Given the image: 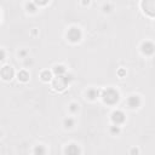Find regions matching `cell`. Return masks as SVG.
<instances>
[{
    "label": "cell",
    "mask_w": 155,
    "mask_h": 155,
    "mask_svg": "<svg viewBox=\"0 0 155 155\" xmlns=\"http://www.w3.org/2000/svg\"><path fill=\"white\" fill-rule=\"evenodd\" d=\"M53 73L56 75H64L65 74V67L64 65H56L53 68Z\"/></svg>",
    "instance_id": "cell-11"
},
{
    "label": "cell",
    "mask_w": 155,
    "mask_h": 155,
    "mask_svg": "<svg viewBox=\"0 0 155 155\" xmlns=\"http://www.w3.org/2000/svg\"><path fill=\"white\" fill-rule=\"evenodd\" d=\"M65 153L69 154V155H76V154L80 153V149L78 148V145H75V144H70V145L65 149Z\"/></svg>",
    "instance_id": "cell-9"
},
{
    "label": "cell",
    "mask_w": 155,
    "mask_h": 155,
    "mask_svg": "<svg viewBox=\"0 0 155 155\" xmlns=\"http://www.w3.org/2000/svg\"><path fill=\"white\" fill-rule=\"evenodd\" d=\"M34 2L36 5H46L48 2V0H34Z\"/></svg>",
    "instance_id": "cell-18"
},
{
    "label": "cell",
    "mask_w": 155,
    "mask_h": 155,
    "mask_svg": "<svg viewBox=\"0 0 155 155\" xmlns=\"http://www.w3.org/2000/svg\"><path fill=\"white\" fill-rule=\"evenodd\" d=\"M143 8L144 11L150 15V16H154L155 13V0H143Z\"/></svg>",
    "instance_id": "cell-4"
},
{
    "label": "cell",
    "mask_w": 155,
    "mask_h": 155,
    "mask_svg": "<svg viewBox=\"0 0 155 155\" xmlns=\"http://www.w3.org/2000/svg\"><path fill=\"white\" fill-rule=\"evenodd\" d=\"M84 4H85V5H86V4H88V0H85V1H84Z\"/></svg>",
    "instance_id": "cell-23"
},
{
    "label": "cell",
    "mask_w": 155,
    "mask_h": 155,
    "mask_svg": "<svg viewBox=\"0 0 155 155\" xmlns=\"http://www.w3.org/2000/svg\"><path fill=\"white\" fill-rule=\"evenodd\" d=\"M110 132L115 134V133H119V132H120V130H119V127H116V126H113V127L110 128Z\"/></svg>",
    "instance_id": "cell-19"
},
{
    "label": "cell",
    "mask_w": 155,
    "mask_h": 155,
    "mask_svg": "<svg viewBox=\"0 0 155 155\" xmlns=\"http://www.w3.org/2000/svg\"><path fill=\"white\" fill-rule=\"evenodd\" d=\"M127 104H128L130 108H137L140 104V98L138 96H131L127 99Z\"/></svg>",
    "instance_id": "cell-7"
},
{
    "label": "cell",
    "mask_w": 155,
    "mask_h": 155,
    "mask_svg": "<svg viewBox=\"0 0 155 155\" xmlns=\"http://www.w3.org/2000/svg\"><path fill=\"white\" fill-rule=\"evenodd\" d=\"M102 98L108 104H115L119 101V93L114 88H107L102 92Z\"/></svg>",
    "instance_id": "cell-1"
},
{
    "label": "cell",
    "mask_w": 155,
    "mask_h": 155,
    "mask_svg": "<svg viewBox=\"0 0 155 155\" xmlns=\"http://www.w3.org/2000/svg\"><path fill=\"white\" fill-rule=\"evenodd\" d=\"M25 53H27V52H25V51H21V53H19V54H21V56H24V54H25Z\"/></svg>",
    "instance_id": "cell-21"
},
{
    "label": "cell",
    "mask_w": 155,
    "mask_h": 155,
    "mask_svg": "<svg viewBox=\"0 0 155 155\" xmlns=\"http://www.w3.org/2000/svg\"><path fill=\"white\" fill-rule=\"evenodd\" d=\"M40 76H41V79H42L44 81H48V80L51 79V73H50L48 70H45V71H42V73H41V75H40Z\"/></svg>",
    "instance_id": "cell-13"
},
{
    "label": "cell",
    "mask_w": 155,
    "mask_h": 155,
    "mask_svg": "<svg viewBox=\"0 0 155 155\" xmlns=\"http://www.w3.org/2000/svg\"><path fill=\"white\" fill-rule=\"evenodd\" d=\"M27 8H28V11H30V12H35V11H36V6H35V4H33V2L27 4Z\"/></svg>",
    "instance_id": "cell-17"
},
{
    "label": "cell",
    "mask_w": 155,
    "mask_h": 155,
    "mask_svg": "<svg viewBox=\"0 0 155 155\" xmlns=\"http://www.w3.org/2000/svg\"><path fill=\"white\" fill-rule=\"evenodd\" d=\"M142 51H143L145 54H151V53L154 52V45H153L151 42L147 41V42H144V44L142 45Z\"/></svg>",
    "instance_id": "cell-8"
},
{
    "label": "cell",
    "mask_w": 155,
    "mask_h": 155,
    "mask_svg": "<svg viewBox=\"0 0 155 155\" xmlns=\"http://www.w3.org/2000/svg\"><path fill=\"white\" fill-rule=\"evenodd\" d=\"M18 79H19L21 81H27V80L29 79V74H28L25 70H21V71L18 73Z\"/></svg>",
    "instance_id": "cell-12"
},
{
    "label": "cell",
    "mask_w": 155,
    "mask_h": 155,
    "mask_svg": "<svg viewBox=\"0 0 155 155\" xmlns=\"http://www.w3.org/2000/svg\"><path fill=\"white\" fill-rule=\"evenodd\" d=\"M13 69L11 68V67H8V65H5L1 70H0V75L2 76V79H5V80H11L12 79V76H13Z\"/></svg>",
    "instance_id": "cell-5"
},
{
    "label": "cell",
    "mask_w": 155,
    "mask_h": 155,
    "mask_svg": "<svg viewBox=\"0 0 155 155\" xmlns=\"http://www.w3.org/2000/svg\"><path fill=\"white\" fill-rule=\"evenodd\" d=\"M64 126H65V127H73V126H74V120L70 119V117L65 119V120H64Z\"/></svg>",
    "instance_id": "cell-14"
},
{
    "label": "cell",
    "mask_w": 155,
    "mask_h": 155,
    "mask_svg": "<svg viewBox=\"0 0 155 155\" xmlns=\"http://www.w3.org/2000/svg\"><path fill=\"white\" fill-rule=\"evenodd\" d=\"M99 93H101L99 90H97V88H90V90L87 91V97H88L90 99H94V98H97V97L99 96Z\"/></svg>",
    "instance_id": "cell-10"
},
{
    "label": "cell",
    "mask_w": 155,
    "mask_h": 155,
    "mask_svg": "<svg viewBox=\"0 0 155 155\" xmlns=\"http://www.w3.org/2000/svg\"><path fill=\"white\" fill-rule=\"evenodd\" d=\"M4 58H5V52H4V50L0 48V61H2Z\"/></svg>",
    "instance_id": "cell-20"
},
{
    "label": "cell",
    "mask_w": 155,
    "mask_h": 155,
    "mask_svg": "<svg viewBox=\"0 0 155 155\" xmlns=\"http://www.w3.org/2000/svg\"><path fill=\"white\" fill-rule=\"evenodd\" d=\"M71 80V76L70 75H56V79L53 80V87L58 91H62L65 88L67 84Z\"/></svg>",
    "instance_id": "cell-2"
},
{
    "label": "cell",
    "mask_w": 155,
    "mask_h": 155,
    "mask_svg": "<svg viewBox=\"0 0 155 155\" xmlns=\"http://www.w3.org/2000/svg\"><path fill=\"white\" fill-rule=\"evenodd\" d=\"M67 38H68V40L71 41V42H78V41L81 39V31H80V29L76 28V27L70 28V29L68 30Z\"/></svg>",
    "instance_id": "cell-3"
},
{
    "label": "cell",
    "mask_w": 155,
    "mask_h": 155,
    "mask_svg": "<svg viewBox=\"0 0 155 155\" xmlns=\"http://www.w3.org/2000/svg\"><path fill=\"white\" fill-rule=\"evenodd\" d=\"M119 74H120V75H124V74H125V71H124V70H122V69H121V70H120V71H119Z\"/></svg>",
    "instance_id": "cell-22"
},
{
    "label": "cell",
    "mask_w": 155,
    "mask_h": 155,
    "mask_svg": "<svg viewBox=\"0 0 155 155\" xmlns=\"http://www.w3.org/2000/svg\"><path fill=\"white\" fill-rule=\"evenodd\" d=\"M34 153H35V154H40V155H42V154H45V148H44L42 145H39V147H36V148L34 149Z\"/></svg>",
    "instance_id": "cell-15"
},
{
    "label": "cell",
    "mask_w": 155,
    "mask_h": 155,
    "mask_svg": "<svg viewBox=\"0 0 155 155\" xmlns=\"http://www.w3.org/2000/svg\"><path fill=\"white\" fill-rule=\"evenodd\" d=\"M69 110H70L71 113H76V111L79 110V104H76V103H71L70 107H69Z\"/></svg>",
    "instance_id": "cell-16"
},
{
    "label": "cell",
    "mask_w": 155,
    "mask_h": 155,
    "mask_svg": "<svg viewBox=\"0 0 155 155\" xmlns=\"http://www.w3.org/2000/svg\"><path fill=\"white\" fill-rule=\"evenodd\" d=\"M111 120H113L116 125H120V124H122V122L125 121V114H124L122 111H120V110H116V111L113 113Z\"/></svg>",
    "instance_id": "cell-6"
}]
</instances>
